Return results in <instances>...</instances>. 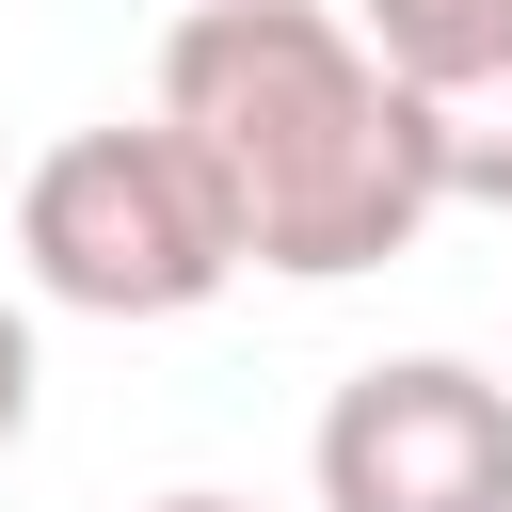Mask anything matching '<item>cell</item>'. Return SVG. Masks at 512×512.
Instances as JSON below:
<instances>
[{
  "label": "cell",
  "mask_w": 512,
  "mask_h": 512,
  "mask_svg": "<svg viewBox=\"0 0 512 512\" xmlns=\"http://www.w3.org/2000/svg\"><path fill=\"white\" fill-rule=\"evenodd\" d=\"M144 512H240V496H144Z\"/></svg>",
  "instance_id": "7"
},
{
  "label": "cell",
  "mask_w": 512,
  "mask_h": 512,
  "mask_svg": "<svg viewBox=\"0 0 512 512\" xmlns=\"http://www.w3.org/2000/svg\"><path fill=\"white\" fill-rule=\"evenodd\" d=\"M320 512H512V368L384 352L320 400Z\"/></svg>",
  "instance_id": "3"
},
{
  "label": "cell",
  "mask_w": 512,
  "mask_h": 512,
  "mask_svg": "<svg viewBox=\"0 0 512 512\" xmlns=\"http://www.w3.org/2000/svg\"><path fill=\"white\" fill-rule=\"evenodd\" d=\"M32 384H48V352H32V320L0 304V464L32 448Z\"/></svg>",
  "instance_id": "6"
},
{
  "label": "cell",
  "mask_w": 512,
  "mask_h": 512,
  "mask_svg": "<svg viewBox=\"0 0 512 512\" xmlns=\"http://www.w3.org/2000/svg\"><path fill=\"white\" fill-rule=\"evenodd\" d=\"M160 112L208 144L240 256L288 288H352L384 256H416V224L448 208L432 112L416 80L368 48V16L320 0H192L160 32Z\"/></svg>",
  "instance_id": "1"
},
{
  "label": "cell",
  "mask_w": 512,
  "mask_h": 512,
  "mask_svg": "<svg viewBox=\"0 0 512 512\" xmlns=\"http://www.w3.org/2000/svg\"><path fill=\"white\" fill-rule=\"evenodd\" d=\"M352 16H368V48H384L400 80H448V64L512 48V0H352Z\"/></svg>",
  "instance_id": "5"
},
{
  "label": "cell",
  "mask_w": 512,
  "mask_h": 512,
  "mask_svg": "<svg viewBox=\"0 0 512 512\" xmlns=\"http://www.w3.org/2000/svg\"><path fill=\"white\" fill-rule=\"evenodd\" d=\"M416 112H432V160H448V208H512V48L416 80Z\"/></svg>",
  "instance_id": "4"
},
{
  "label": "cell",
  "mask_w": 512,
  "mask_h": 512,
  "mask_svg": "<svg viewBox=\"0 0 512 512\" xmlns=\"http://www.w3.org/2000/svg\"><path fill=\"white\" fill-rule=\"evenodd\" d=\"M16 256L64 320H192L224 304L256 256H240V208L208 176V144L176 112H112V128H64L32 176H16Z\"/></svg>",
  "instance_id": "2"
}]
</instances>
